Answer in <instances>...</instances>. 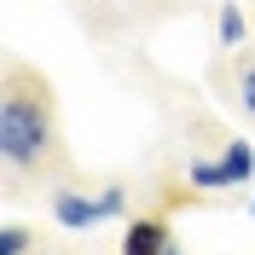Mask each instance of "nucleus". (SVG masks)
<instances>
[{"label":"nucleus","instance_id":"nucleus-1","mask_svg":"<svg viewBox=\"0 0 255 255\" xmlns=\"http://www.w3.org/2000/svg\"><path fill=\"white\" fill-rule=\"evenodd\" d=\"M0 162L12 186H70V151L58 128V87L35 64H0Z\"/></svg>","mask_w":255,"mask_h":255},{"label":"nucleus","instance_id":"nucleus-2","mask_svg":"<svg viewBox=\"0 0 255 255\" xmlns=\"http://www.w3.org/2000/svg\"><path fill=\"white\" fill-rule=\"evenodd\" d=\"M174 244V226H168V209H151V215H133L122 232V255H162Z\"/></svg>","mask_w":255,"mask_h":255},{"label":"nucleus","instance_id":"nucleus-3","mask_svg":"<svg viewBox=\"0 0 255 255\" xmlns=\"http://www.w3.org/2000/svg\"><path fill=\"white\" fill-rule=\"evenodd\" d=\"M52 221H58L64 232H87V226H99L105 215H99V197H87L81 186H58L52 191Z\"/></svg>","mask_w":255,"mask_h":255},{"label":"nucleus","instance_id":"nucleus-4","mask_svg":"<svg viewBox=\"0 0 255 255\" xmlns=\"http://www.w3.org/2000/svg\"><path fill=\"white\" fill-rule=\"evenodd\" d=\"M215 76L232 87V105H238L244 116H255V52H250V58H226Z\"/></svg>","mask_w":255,"mask_h":255},{"label":"nucleus","instance_id":"nucleus-5","mask_svg":"<svg viewBox=\"0 0 255 255\" xmlns=\"http://www.w3.org/2000/svg\"><path fill=\"white\" fill-rule=\"evenodd\" d=\"M221 168H226V186H244V180H255V145H250V139H226Z\"/></svg>","mask_w":255,"mask_h":255},{"label":"nucleus","instance_id":"nucleus-6","mask_svg":"<svg viewBox=\"0 0 255 255\" xmlns=\"http://www.w3.org/2000/svg\"><path fill=\"white\" fill-rule=\"evenodd\" d=\"M215 35H221V47H226V52H238V47H244L250 23H244V12H238V6H221V12H215Z\"/></svg>","mask_w":255,"mask_h":255},{"label":"nucleus","instance_id":"nucleus-7","mask_svg":"<svg viewBox=\"0 0 255 255\" xmlns=\"http://www.w3.org/2000/svg\"><path fill=\"white\" fill-rule=\"evenodd\" d=\"M0 255H35V232L29 226H0Z\"/></svg>","mask_w":255,"mask_h":255},{"label":"nucleus","instance_id":"nucleus-8","mask_svg":"<svg viewBox=\"0 0 255 255\" xmlns=\"http://www.w3.org/2000/svg\"><path fill=\"white\" fill-rule=\"evenodd\" d=\"M191 186H197V191H215V186H226V168H221V157H215V162H191Z\"/></svg>","mask_w":255,"mask_h":255},{"label":"nucleus","instance_id":"nucleus-9","mask_svg":"<svg viewBox=\"0 0 255 255\" xmlns=\"http://www.w3.org/2000/svg\"><path fill=\"white\" fill-rule=\"evenodd\" d=\"M128 209V197H122V186H99V215L111 221V215H122Z\"/></svg>","mask_w":255,"mask_h":255},{"label":"nucleus","instance_id":"nucleus-10","mask_svg":"<svg viewBox=\"0 0 255 255\" xmlns=\"http://www.w3.org/2000/svg\"><path fill=\"white\" fill-rule=\"evenodd\" d=\"M162 255H186V250H180V244H168V250H162Z\"/></svg>","mask_w":255,"mask_h":255},{"label":"nucleus","instance_id":"nucleus-11","mask_svg":"<svg viewBox=\"0 0 255 255\" xmlns=\"http://www.w3.org/2000/svg\"><path fill=\"white\" fill-rule=\"evenodd\" d=\"M41 255H47V250H41Z\"/></svg>","mask_w":255,"mask_h":255},{"label":"nucleus","instance_id":"nucleus-12","mask_svg":"<svg viewBox=\"0 0 255 255\" xmlns=\"http://www.w3.org/2000/svg\"><path fill=\"white\" fill-rule=\"evenodd\" d=\"M250 209H255V203H250Z\"/></svg>","mask_w":255,"mask_h":255}]
</instances>
